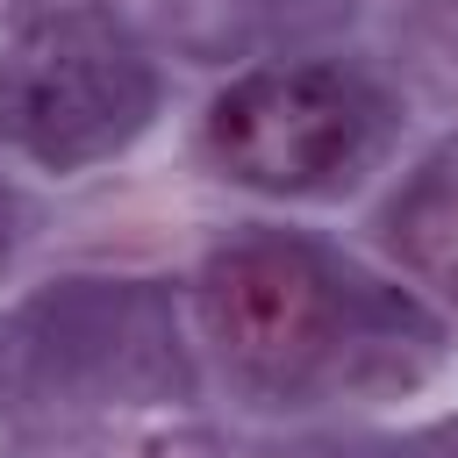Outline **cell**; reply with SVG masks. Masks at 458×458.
Instances as JSON below:
<instances>
[{"label":"cell","mask_w":458,"mask_h":458,"mask_svg":"<svg viewBox=\"0 0 458 458\" xmlns=\"http://www.w3.org/2000/svg\"><path fill=\"white\" fill-rule=\"evenodd\" d=\"M394 243L458 293V172H429L408 193V208L394 215Z\"/></svg>","instance_id":"cell-4"},{"label":"cell","mask_w":458,"mask_h":458,"mask_svg":"<svg viewBox=\"0 0 458 458\" xmlns=\"http://www.w3.org/2000/svg\"><path fill=\"white\" fill-rule=\"evenodd\" d=\"M208 329L229 351V365H243L250 379H301L322 351H329V279L308 250H279V243H243L222 250L208 265L200 286Z\"/></svg>","instance_id":"cell-3"},{"label":"cell","mask_w":458,"mask_h":458,"mask_svg":"<svg viewBox=\"0 0 458 458\" xmlns=\"http://www.w3.org/2000/svg\"><path fill=\"white\" fill-rule=\"evenodd\" d=\"M150 114V64L93 7H43L0 57V143L36 165H93Z\"/></svg>","instance_id":"cell-1"},{"label":"cell","mask_w":458,"mask_h":458,"mask_svg":"<svg viewBox=\"0 0 458 458\" xmlns=\"http://www.w3.org/2000/svg\"><path fill=\"white\" fill-rule=\"evenodd\" d=\"M372 136V100L329 64H279L236 79L208 107V150L236 186L258 193H322L336 186Z\"/></svg>","instance_id":"cell-2"}]
</instances>
